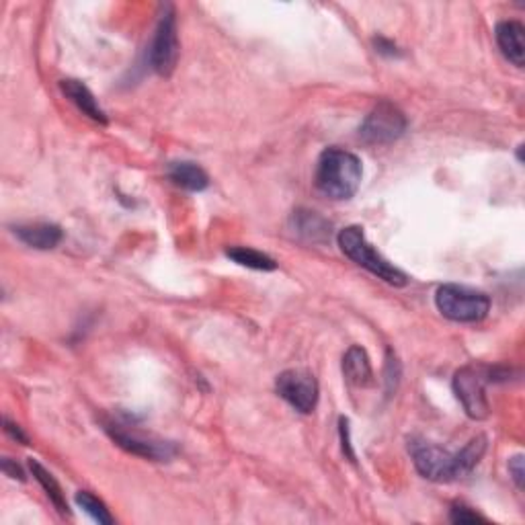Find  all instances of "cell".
Returning a JSON list of instances; mask_svg holds the SVG:
<instances>
[{
  "mask_svg": "<svg viewBox=\"0 0 525 525\" xmlns=\"http://www.w3.org/2000/svg\"><path fill=\"white\" fill-rule=\"evenodd\" d=\"M487 384H491V368L466 366L453 376V392L464 407L466 415L474 421H485L491 415V404L487 398Z\"/></svg>",
  "mask_w": 525,
  "mask_h": 525,
  "instance_id": "277c9868",
  "label": "cell"
},
{
  "mask_svg": "<svg viewBox=\"0 0 525 525\" xmlns=\"http://www.w3.org/2000/svg\"><path fill=\"white\" fill-rule=\"evenodd\" d=\"M363 177L361 160L353 152L341 148H326L317 163L314 183L328 199L347 201L360 191Z\"/></svg>",
  "mask_w": 525,
  "mask_h": 525,
  "instance_id": "6da1fadb",
  "label": "cell"
},
{
  "mask_svg": "<svg viewBox=\"0 0 525 525\" xmlns=\"http://www.w3.org/2000/svg\"><path fill=\"white\" fill-rule=\"evenodd\" d=\"M105 431L109 433V437L114 439L122 450L134 453V456L140 458L152 461H166L177 453V447H174L171 441L146 436V433L130 429L128 425H122L117 421L105 423Z\"/></svg>",
  "mask_w": 525,
  "mask_h": 525,
  "instance_id": "52a82bcc",
  "label": "cell"
},
{
  "mask_svg": "<svg viewBox=\"0 0 525 525\" xmlns=\"http://www.w3.org/2000/svg\"><path fill=\"white\" fill-rule=\"evenodd\" d=\"M76 505H79L82 511H85V513H89L90 517H93V520L97 523L111 525V523L115 521L114 515L109 513V509L105 507V503L101 499H97V496L93 493H89V491H79V493H76Z\"/></svg>",
  "mask_w": 525,
  "mask_h": 525,
  "instance_id": "d6986e66",
  "label": "cell"
},
{
  "mask_svg": "<svg viewBox=\"0 0 525 525\" xmlns=\"http://www.w3.org/2000/svg\"><path fill=\"white\" fill-rule=\"evenodd\" d=\"M337 242L343 250V255L351 258L355 265L360 267L368 269L372 275H376L382 282H386L388 285H394V288H404L409 284V277L404 273L394 267L388 258H384L377 250L368 242L366 234H363V228L360 226H347L343 228Z\"/></svg>",
  "mask_w": 525,
  "mask_h": 525,
  "instance_id": "7a4b0ae2",
  "label": "cell"
},
{
  "mask_svg": "<svg viewBox=\"0 0 525 525\" xmlns=\"http://www.w3.org/2000/svg\"><path fill=\"white\" fill-rule=\"evenodd\" d=\"M179 35H177V17L171 4L165 6V13L158 19L157 31H154L150 44V66L160 76H171L179 62Z\"/></svg>",
  "mask_w": 525,
  "mask_h": 525,
  "instance_id": "8992f818",
  "label": "cell"
},
{
  "mask_svg": "<svg viewBox=\"0 0 525 525\" xmlns=\"http://www.w3.org/2000/svg\"><path fill=\"white\" fill-rule=\"evenodd\" d=\"M166 174L174 185L187 189V191H204L209 185L207 173L199 165L189 163V160H177L166 166Z\"/></svg>",
  "mask_w": 525,
  "mask_h": 525,
  "instance_id": "5bb4252c",
  "label": "cell"
},
{
  "mask_svg": "<svg viewBox=\"0 0 525 525\" xmlns=\"http://www.w3.org/2000/svg\"><path fill=\"white\" fill-rule=\"evenodd\" d=\"M409 128L407 115L390 101H380L376 107L369 111V115L363 119L360 136L366 144H392L398 138L404 136Z\"/></svg>",
  "mask_w": 525,
  "mask_h": 525,
  "instance_id": "5b68a950",
  "label": "cell"
},
{
  "mask_svg": "<svg viewBox=\"0 0 525 525\" xmlns=\"http://www.w3.org/2000/svg\"><path fill=\"white\" fill-rule=\"evenodd\" d=\"M60 89L62 93L68 97L70 103L80 111V114H85L89 119H93V122L97 123L107 125L109 122L107 114H105L99 101L95 99V95L90 93V89L87 85H82L80 80H74V79H64L60 80Z\"/></svg>",
  "mask_w": 525,
  "mask_h": 525,
  "instance_id": "7c38bea8",
  "label": "cell"
},
{
  "mask_svg": "<svg viewBox=\"0 0 525 525\" xmlns=\"http://www.w3.org/2000/svg\"><path fill=\"white\" fill-rule=\"evenodd\" d=\"M277 394L290 404L293 411L310 415L318 404V382L304 369H285L275 380Z\"/></svg>",
  "mask_w": 525,
  "mask_h": 525,
  "instance_id": "9c48e42d",
  "label": "cell"
},
{
  "mask_svg": "<svg viewBox=\"0 0 525 525\" xmlns=\"http://www.w3.org/2000/svg\"><path fill=\"white\" fill-rule=\"evenodd\" d=\"M4 431L9 433V436L13 437V439H17L19 444H23V445H27L30 444V437L25 436L23 433V429H21V427L17 425V423H13V421H9V419H4Z\"/></svg>",
  "mask_w": 525,
  "mask_h": 525,
  "instance_id": "7402d4cb",
  "label": "cell"
},
{
  "mask_svg": "<svg viewBox=\"0 0 525 525\" xmlns=\"http://www.w3.org/2000/svg\"><path fill=\"white\" fill-rule=\"evenodd\" d=\"M13 233H15V236L21 242L38 250H52L58 247L62 238H64V233H62L58 224H50V222L21 224V226L13 228Z\"/></svg>",
  "mask_w": 525,
  "mask_h": 525,
  "instance_id": "8fae6325",
  "label": "cell"
},
{
  "mask_svg": "<svg viewBox=\"0 0 525 525\" xmlns=\"http://www.w3.org/2000/svg\"><path fill=\"white\" fill-rule=\"evenodd\" d=\"M293 228H296L298 234L310 238V241H320V238L328 234L331 224L322 220L317 212H304V209H300V212H293Z\"/></svg>",
  "mask_w": 525,
  "mask_h": 525,
  "instance_id": "e0dca14e",
  "label": "cell"
},
{
  "mask_svg": "<svg viewBox=\"0 0 525 525\" xmlns=\"http://www.w3.org/2000/svg\"><path fill=\"white\" fill-rule=\"evenodd\" d=\"M3 472L6 476H9V478H13V480H25L23 470H21V468L11 458H4L3 460Z\"/></svg>",
  "mask_w": 525,
  "mask_h": 525,
  "instance_id": "d4e9b609",
  "label": "cell"
},
{
  "mask_svg": "<svg viewBox=\"0 0 525 525\" xmlns=\"http://www.w3.org/2000/svg\"><path fill=\"white\" fill-rule=\"evenodd\" d=\"M341 439H343V452L347 453L349 460L355 461V453L351 450V441H349V421H347V419H341Z\"/></svg>",
  "mask_w": 525,
  "mask_h": 525,
  "instance_id": "603a6c76",
  "label": "cell"
},
{
  "mask_svg": "<svg viewBox=\"0 0 525 525\" xmlns=\"http://www.w3.org/2000/svg\"><path fill=\"white\" fill-rule=\"evenodd\" d=\"M487 452V437L485 436H476L472 437L468 444L461 447V450L456 453L458 456V470H460V478L470 474L476 466L480 464L482 456Z\"/></svg>",
  "mask_w": 525,
  "mask_h": 525,
  "instance_id": "ac0fdd59",
  "label": "cell"
},
{
  "mask_svg": "<svg viewBox=\"0 0 525 525\" xmlns=\"http://www.w3.org/2000/svg\"><path fill=\"white\" fill-rule=\"evenodd\" d=\"M509 474L513 482L517 485V488H523V478H525V470H523V456L521 453H517L509 460Z\"/></svg>",
  "mask_w": 525,
  "mask_h": 525,
  "instance_id": "44dd1931",
  "label": "cell"
},
{
  "mask_svg": "<svg viewBox=\"0 0 525 525\" xmlns=\"http://www.w3.org/2000/svg\"><path fill=\"white\" fill-rule=\"evenodd\" d=\"M412 461H415L417 472L427 480L433 482H450L460 478L458 456L456 453L444 450L429 441H415L409 444Z\"/></svg>",
  "mask_w": 525,
  "mask_h": 525,
  "instance_id": "ba28073f",
  "label": "cell"
},
{
  "mask_svg": "<svg viewBox=\"0 0 525 525\" xmlns=\"http://www.w3.org/2000/svg\"><path fill=\"white\" fill-rule=\"evenodd\" d=\"M436 306L441 317L453 322H480L491 312V298L466 285L445 284L436 292Z\"/></svg>",
  "mask_w": 525,
  "mask_h": 525,
  "instance_id": "3957f363",
  "label": "cell"
},
{
  "mask_svg": "<svg viewBox=\"0 0 525 525\" xmlns=\"http://www.w3.org/2000/svg\"><path fill=\"white\" fill-rule=\"evenodd\" d=\"M30 468H31L33 478L39 482L41 488H44L46 495H47V499L54 503V507L58 509L62 515H70L66 495L62 493V487L58 485V480L54 478V474L50 470H46V468L41 466L38 460H30Z\"/></svg>",
  "mask_w": 525,
  "mask_h": 525,
  "instance_id": "9a60e30c",
  "label": "cell"
},
{
  "mask_svg": "<svg viewBox=\"0 0 525 525\" xmlns=\"http://www.w3.org/2000/svg\"><path fill=\"white\" fill-rule=\"evenodd\" d=\"M226 257L233 258L234 263L242 265L247 269H255V271H275L277 263L275 258H271L269 255L261 253V250L250 249V247H230L226 249Z\"/></svg>",
  "mask_w": 525,
  "mask_h": 525,
  "instance_id": "2e32d148",
  "label": "cell"
},
{
  "mask_svg": "<svg viewBox=\"0 0 525 525\" xmlns=\"http://www.w3.org/2000/svg\"><path fill=\"white\" fill-rule=\"evenodd\" d=\"M343 376L349 384L353 386L366 388L374 380V369L369 363V357L366 349L360 345H353L347 349V353L343 355Z\"/></svg>",
  "mask_w": 525,
  "mask_h": 525,
  "instance_id": "4fadbf2b",
  "label": "cell"
},
{
  "mask_svg": "<svg viewBox=\"0 0 525 525\" xmlns=\"http://www.w3.org/2000/svg\"><path fill=\"white\" fill-rule=\"evenodd\" d=\"M496 44L511 64L521 68L525 64V27L520 21H501L495 30Z\"/></svg>",
  "mask_w": 525,
  "mask_h": 525,
  "instance_id": "30bf717a",
  "label": "cell"
},
{
  "mask_svg": "<svg viewBox=\"0 0 525 525\" xmlns=\"http://www.w3.org/2000/svg\"><path fill=\"white\" fill-rule=\"evenodd\" d=\"M450 521L452 523H476V521H487L485 515L476 513L472 507L461 505V503H456L450 509Z\"/></svg>",
  "mask_w": 525,
  "mask_h": 525,
  "instance_id": "ffe728a7",
  "label": "cell"
},
{
  "mask_svg": "<svg viewBox=\"0 0 525 525\" xmlns=\"http://www.w3.org/2000/svg\"><path fill=\"white\" fill-rule=\"evenodd\" d=\"M374 46H376V52L382 54V55H390V58H394V55H398L401 52L396 50V46L392 44V41L384 39V38H377L374 39Z\"/></svg>",
  "mask_w": 525,
  "mask_h": 525,
  "instance_id": "cb8c5ba5",
  "label": "cell"
}]
</instances>
